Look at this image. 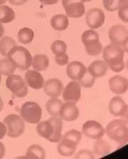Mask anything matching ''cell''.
<instances>
[{"instance_id":"6da1fadb","label":"cell","mask_w":128,"mask_h":159,"mask_svg":"<svg viewBox=\"0 0 128 159\" xmlns=\"http://www.w3.org/2000/svg\"><path fill=\"white\" fill-rule=\"evenodd\" d=\"M63 122L61 118L52 116L47 121L37 124V131L42 138L52 143H59L62 137Z\"/></svg>"},{"instance_id":"7a4b0ae2","label":"cell","mask_w":128,"mask_h":159,"mask_svg":"<svg viewBox=\"0 0 128 159\" xmlns=\"http://www.w3.org/2000/svg\"><path fill=\"white\" fill-rule=\"evenodd\" d=\"M125 52L120 46L114 44H108L103 49V57L104 61L110 68L115 73H119L125 69L124 61Z\"/></svg>"},{"instance_id":"3957f363","label":"cell","mask_w":128,"mask_h":159,"mask_svg":"<svg viewBox=\"0 0 128 159\" xmlns=\"http://www.w3.org/2000/svg\"><path fill=\"white\" fill-rule=\"evenodd\" d=\"M105 133L111 140L121 146L128 143V126L122 119H115L106 126Z\"/></svg>"},{"instance_id":"277c9868","label":"cell","mask_w":128,"mask_h":159,"mask_svg":"<svg viewBox=\"0 0 128 159\" xmlns=\"http://www.w3.org/2000/svg\"><path fill=\"white\" fill-rule=\"evenodd\" d=\"M7 57L21 70H28L31 66L32 56L26 48L21 46H15L10 50Z\"/></svg>"},{"instance_id":"5b68a950","label":"cell","mask_w":128,"mask_h":159,"mask_svg":"<svg viewBox=\"0 0 128 159\" xmlns=\"http://www.w3.org/2000/svg\"><path fill=\"white\" fill-rule=\"evenodd\" d=\"M86 52L90 56H98L102 52L103 47L100 42L99 34L95 30H86L81 37Z\"/></svg>"},{"instance_id":"8992f818","label":"cell","mask_w":128,"mask_h":159,"mask_svg":"<svg viewBox=\"0 0 128 159\" xmlns=\"http://www.w3.org/2000/svg\"><path fill=\"white\" fill-rule=\"evenodd\" d=\"M20 116L29 124H37L42 120V109L37 103L26 102L20 108Z\"/></svg>"},{"instance_id":"52a82bcc","label":"cell","mask_w":128,"mask_h":159,"mask_svg":"<svg viewBox=\"0 0 128 159\" xmlns=\"http://www.w3.org/2000/svg\"><path fill=\"white\" fill-rule=\"evenodd\" d=\"M3 122L7 129V135L11 138H18L24 132V121L20 116L9 114L4 118Z\"/></svg>"},{"instance_id":"ba28073f","label":"cell","mask_w":128,"mask_h":159,"mask_svg":"<svg viewBox=\"0 0 128 159\" xmlns=\"http://www.w3.org/2000/svg\"><path fill=\"white\" fill-rule=\"evenodd\" d=\"M6 86L17 98H23L27 95L28 86L22 77L17 74L7 76Z\"/></svg>"},{"instance_id":"9c48e42d","label":"cell","mask_w":128,"mask_h":159,"mask_svg":"<svg viewBox=\"0 0 128 159\" xmlns=\"http://www.w3.org/2000/svg\"><path fill=\"white\" fill-rule=\"evenodd\" d=\"M66 15L71 18H80L86 13V7L81 0H62Z\"/></svg>"},{"instance_id":"30bf717a","label":"cell","mask_w":128,"mask_h":159,"mask_svg":"<svg viewBox=\"0 0 128 159\" xmlns=\"http://www.w3.org/2000/svg\"><path fill=\"white\" fill-rule=\"evenodd\" d=\"M82 133L89 139L97 140L103 138L105 133V129L97 121L89 120L84 123L82 126Z\"/></svg>"},{"instance_id":"8fae6325","label":"cell","mask_w":128,"mask_h":159,"mask_svg":"<svg viewBox=\"0 0 128 159\" xmlns=\"http://www.w3.org/2000/svg\"><path fill=\"white\" fill-rule=\"evenodd\" d=\"M81 85L78 81H71L63 91V98L66 102L76 103L81 97Z\"/></svg>"},{"instance_id":"7c38bea8","label":"cell","mask_w":128,"mask_h":159,"mask_svg":"<svg viewBox=\"0 0 128 159\" xmlns=\"http://www.w3.org/2000/svg\"><path fill=\"white\" fill-rule=\"evenodd\" d=\"M86 21L90 30H96L102 26L105 21V15L100 9H91L86 13Z\"/></svg>"},{"instance_id":"4fadbf2b","label":"cell","mask_w":128,"mask_h":159,"mask_svg":"<svg viewBox=\"0 0 128 159\" xmlns=\"http://www.w3.org/2000/svg\"><path fill=\"white\" fill-rule=\"evenodd\" d=\"M108 36L112 44L122 47L128 37V30L124 25H115L110 29Z\"/></svg>"},{"instance_id":"5bb4252c","label":"cell","mask_w":128,"mask_h":159,"mask_svg":"<svg viewBox=\"0 0 128 159\" xmlns=\"http://www.w3.org/2000/svg\"><path fill=\"white\" fill-rule=\"evenodd\" d=\"M87 72V68L82 62L74 61L68 64L66 74L72 81H79L81 80Z\"/></svg>"},{"instance_id":"9a60e30c","label":"cell","mask_w":128,"mask_h":159,"mask_svg":"<svg viewBox=\"0 0 128 159\" xmlns=\"http://www.w3.org/2000/svg\"><path fill=\"white\" fill-rule=\"evenodd\" d=\"M64 86L62 81L58 79H50L45 81L43 90L50 98H58L61 95Z\"/></svg>"},{"instance_id":"2e32d148","label":"cell","mask_w":128,"mask_h":159,"mask_svg":"<svg viewBox=\"0 0 128 159\" xmlns=\"http://www.w3.org/2000/svg\"><path fill=\"white\" fill-rule=\"evenodd\" d=\"M80 112L76 103L71 102H65L63 103L60 110L59 116L61 119L66 121H74L78 119Z\"/></svg>"},{"instance_id":"e0dca14e","label":"cell","mask_w":128,"mask_h":159,"mask_svg":"<svg viewBox=\"0 0 128 159\" xmlns=\"http://www.w3.org/2000/svg\"><path fill=\"white\" fill-rule=\"evenodd\" d=\"M110 91L117 95L123 94L128 90V79L120 75H115L109 80Z\"/></svg>"},{"instance_id":"ac0fdd59","label":"cell","mask_w":128,"mask_h":159,"mask_svg":"<svg viewBox=\"0 0 128 159\" xmlns=\"http://www.w3.org/2000/svg\"><path fill=\"white\" fill-rule=\"evenodd\" d=\"M25 81L30 88L38 90L43 88L45 81L39 71L33 70H27L25 74Z\"/></svg>"},{"instance_id":"d6986e66","label":"cell","mask_w":128,"mask_h":159,"mask_svg":"<svg viewBox=\"0 0 128 159\" xmlns=\"http://www.w3.org/2000/svg\"><path fill=\"white\" fill-rule=\"evenodd\" d=\"M108 70V64L105 61H101V60H96V61H93L87 68V71L88 73L90 74L95 79L103 77L107 74Z\"/></svg>"},{"instance_id":"ffe728a7","label":"cell","mask_w":128,"mask_h":159,"mask_svg":"<svg viewBox=\"0 0 128 159\" xmlns=\"http://www.w3.org/2000/svg\"><path fill=\"white\" fill-rule=\"evenodd\" d=\"M126 103L120 96H116L111 98L108 108L109 111L114 116H121L126 108Z\"/></svg>"},{"instance_id":"44dd1931","label":"cell","mask_w":128,"mask_h":159,"mask_svg":"<svg viewBox=\"0 0 128 159\" xmlns=\"http://www.w3.org/2000/svg\"><path fill=\"white\" fill-rule=\"evenodd\" d=\"M50 24L52 28L56 31H64L68 27V16L64 14H56L51 18Z\"/></svg>"},{"instance_id":"7402d4cb","label":"cell","mask_w":128,"mask_h":159,"mask_svg":"<svg viewBox=\"0 0 128 159\" xmlns=\"http://www.w3.org/2000/svg\"><path fill=\"white\" fill-rule=\"evenodd\" d=\"M77 145L71 142L61 139L58 144V152L64 157H69L73 155L76 150Z\"/></svg>"},{"instance_id":"603a6c76","label":"cell","mask_w":128,"mask_h":159,"mask_svg":"<svg viewBox=\"0 0 128 159\" xmlns=\"http://www.w3.org/2000/svg\"><path fill=\"white\" fill-rule=\"evenodd\" d=\"M31 66L33 69L38 71L46 70L49 66V59L47 56L43 54H37L32 57Z\"/></svg>"},{"instance_id":"cb8c5ba5","label":"cell","mask_w":128,"mask_h":159,"mask_svg":"<svg viewBox=\"0 0 128 159\" xmlns=\"http://www.w3.org/2000/svg\"><path fill=\"white\" fill-rule=\"evenodd\" d=\"M46 157V152L42 146L38 144L31 145L26 150V156L21 158H35V159H43Z\"/></svg>"},{"instance_id":"d4e9b609","label":"cell","mask_w":128,"mask_h":159,"mask_svg":"<svg viewBox=\"0 0 128 159\" xmlns=\"http://www.w3.org/2000/svg\"><path fill=\"white\" fill-rule=\"evenodd\" d=\"M110 146L107 141L102 139L96 140L93 146V151L98 156H105L110 152Z\"/></svg>"},{"instance_id":"484cf974","label":"cell","mask_w":128,"mask_h":159,"mask_svg":"<svg viewBox=\"0 0 128 159\" xmlns=\"http://www.w3.org/2000/svg\"><path fill=\"white\" fill-rule=\"evenodd\" d=\"M16 14L14 9L7 5H0V23L8 24L14 20Z\"/></svg>"},{"instance_id":"4316f807","label":"cell","mask_w":128,"mask_h":159,"mask_svg":"<svg viewBox=\"0 0 128 159\" xmlns=\"http://www.w3.org/2000/svg\"><path fill=\"white\" fill-rule=\"evenodd\" d=\"M63 103H64L59 98H51L46 104V108L51 116H59Z\"/></svg>"},{"instance_id":"83f0119b","label":"cell","mask_w":128,"mask_h":159,"mask_svg":"<svg viewBox=\"0 0 128 159\" xmlns=\"http://www.w3.org/2000/svg\"><path fill=\"white\" fill-rule=\"evenodd\" d=\"M34 38V32L29 27L21 28L18 32L19 42L23 44H29L32 42Z\"/></svg>"},{"instance_id":"f1b7e54d","label":"cell","mask_w":128,"mask_h":159,"mask_svg":"<svg viewBox=\"0 0 128 159\" xmlns=\"http://www.w3.org/2000/svg\"><path fill=\"white\" fill-rule=\"evenodd\" d=\"M16 69L12 62L8 58H4L0 61V74L9 76L14 73Z\"/></svg>"},{"instance_id":"f546056e","label":"cell","mask_w":128,"mask_h":159,"mask_svg":"<svg viewBox=\"0 0 128 159\" xmlns=\"http://www.w3.org/2000/svg\"><path fill=\"white\" fill-rule=\"evenodd\" d=\"M16 45L15 40L11 37H4L0 40V54L7 57L10 50Z\"/></svg>"},{"instance_id":"4dcf8cb0","label":"cell","mask_w":128,"mask_h":159,"mask_svg":"<svg viewBox=\"0 0 128 159\" xmlns=\"http://www.w3.org/2000/svg\"><path fill=\"white\" fill-rule=\"evenodd\" d=\"M82 139V133L80 132L78 130H71V131H67L64 136H62L61 139L68 141L71 143H73L76 145L78 146L80 141H81Z\"/></svg>"},{"instance_id":"1f68e13d","label":"cell","mask_w":128,"mask_h":159,"mask_svg":"<svg viewBox=\"0 0 128 159\" xmlns=\"http://www.w3.org/2000/svg\"><path fill=\"white\" fill-rule=\"evenodd\" d=\"M67 44L62 40H55L52 43L51 51L54 55L66 53L67 51Z\"/></svg>"},{"instance_id":"d6a6232c","label":"cell","mask_w":128,"mask_h":159,"mask_svg":"<svg viewBox=\"0 0 128 159\" xmlns=\"http://www.w3.org/2000/svg\"><path fill=\"white\" fill-rule=\"evenodd\" d=\"M103 7L108 11L118 10L122 4L121 0H103Z\"/></svg>"},{"instance_id":"836d02e7","label":"cell","mask_w":128,"mask_h":159,"mask_svg":"<svg viewBox=\"0 0 128 159\" xmlns=\"http://www.w3.org/2000/svg\"><path fill=\"white\" fill-rule=\"evenodd\" d=\"M95 78L94 76L91 75L90 74H89L88 71L86 73L85 75L81 79V80L79 81V83L81 84V86H83L85 88H91L93 87L95 81Z\"/></svg>"},{"instance_id":"e575fe53","label":"cell","mask_w":128,"mask_h":159,"mask_svg":"<svg viewBox=\"0 0 128 159\" xmlns=\"http://www.w3.org/2000/svg\"><path fill=\"white\" fill-rule=\"evenodd\" d=\"M117 14L123 22L128 23V4H122L118 9Z\"/></svg>"},{"instance_id":"d590c367","label":"cell","mask_w":128,"mask_h":159,"mask_svg":"<svg viewBox=\"0 0 128 159\" xmlns=\"http://www.w3.org/2000/svg\"><path fill=\"white\" fill-rule=\"evenodd\" d=\"M55 61L59 66H65L69 63V57L66 53L55 55Z\"/></svg>"},{"instance_id":"8d00e7d4","label":"cell","mask_w":128,"mask_h":159,"mask_svg":"<svg viewBox=\"0 0 128 159\" xmlns=\"http://www.w3.org/2000/svg\"><path fill=\"white\" fill-rule=\"evenodd\" d=\"M75 158L79 159H93L95 158V155H94V153L90 150H88V149H83V150H81L76 153Z\"/></svg>"},{"instance_id":"74e56055","label":"cell","mask_w":128,"mask_h":159,"mask_svg":"<svg viewBox=\"0 0 128 159\" xmlns=\"http://www.w3.org/2000/svg\"><path fill=\"white\" fill-rule=\"evenodd\" d=\"M7 129L4 122H0V140L7 135Z\"/></svg>"},{"instance_id":"f35d334b","label":"cell","mask_w":128,"mask_h":159,"mask_svg":"<svg viewBox=\"0 0 128 159\" xmlns=\"http://www.w3.org/2000/svg\"><path fill=\"white\" fill-rule=\"evenodd\" d=\"M9 3L12 5L15 6H19V5H23L25 3L27 2L28 0H8Z\"/></svg>"},{"instance_id":"ab89813d","label":"cell","mask_w":128,"mask_h":159,"mask_svg":"<svg viewBox=\"0 0 128 159\" xmlns=\"http://www.w3.org/2000/svg\"><path fill=\"white\" fill-rule=\"evenodd\" d=\"M38 1L44 5H53L57 4L59 0H38Z\"/></svg>"},{"instance_id":"60d3db41","label":"cell","mask_w":128,"mask_h":159,"mask_svg":"<svg viewBox=\"0 0 128 159\" xmlns=\"http://www.w3.org/2000/svg\"><path fill=\"white\" fill-rule=\"evenodd\" d=\"M120 117L122 118L123 121H125L128 124V105L127 104L126 106V108H125V111L123 112L122 115Z\"/></svg>"},{"instance_id":"b9f144b4","label":"cell","mask_w":128,"mask_h":159,"mask_svg":"<svg viewBox=\"0 0 128 159\" xmlns=\"http://www.w3.org/2000/svg\"><path fill=\"white\" fill-rule=\"evenodd\" d=\"M6 153V149H5V146L3 144V143H2L0 141V158H2L5 155Z\"/></svg>"},{"instance_id":"7bdbcfd3","label":"cell","mask_w":128,"mask_h":159,"mask_svg":"<svg viewBox=\"0 0 128 159\" xmlns=\"http://www.w3.org/2000/svg\"><path fill=\"white\" fill-rule=\"evenodd\" d=\"M121 47L122 48L123 51L128 54V37L127 38V39L125 41V42L123 43V44L122 45Z\"/></svg>"},{"instance_id":"ee69618b","label":"cell","mask_w":128,"mask_h":159,"mask_svg":"<svg viewBox=\"0 0 128 159\" xmlns=\"http://www.w3.org/2000/svg\"><path fill=\"white\" fill-rule=\"evenodd\" d=\"M4 34V26L2 25V24L0 23V39L3 37Z\"/></svg>"},{"instance_id":"f6af8a7d","label":"cell","mask_w":128,"mask_h":159,"mask_svg":"<svg viewBox=\"0 0 128 159\" xmlns=\"http://www.w3.org/2000/svg\"><path fill=\"white\" fill-rule=\"evenodd\" d=\"M3 107H4V103H3V101H2V98L0 97V112L2 111V109H3Z\"/></svg>"},{"instance_id":"bcb514c9","label":"cell","mask_w":128,"mask_h":159,"mask_svg":"<svg viewBox=\"0 0 128 159\" xmlns=\"http://www.w3.org/2000/svg\"><path fill=\"white\" fill-rule=\"evenodd\" d=\"M7 1H8V0H0V5L5 4Z\"/></svg>"},{"instance_id":"7dc6e473","label":"cell","mask_w":128,"mask_h":159,"mask_svg":"<svg viewBox=\"0 0 128 159\" xmlns=\"http://www.w3.org/2000/svg\"><path fill=\"white\" fill-rule=\"evenodd\" d=\"M122 4H128V0H121Z\"/></svg>"},{"instance_id":"c3c4849f","label":"cell","mask_w":128,"mask_h":159,"mask_svg":"<svg viewBox=\"0 0 128 159\" xmlns=\"http://www.w3.org/2000/svg\"><path fill=\"white\" fill-rule=\"evenodd\" d=\"M125 67H126V69H127V70L128 71V59L127 60V61H126V63H125Z\"/></svg>"},{"instance_id":"681fc988","label":"cell","mask_w":128,"mask_h":159,"mask_svg":"<svg viewBox=\"0 0 128 159\" xmlns=\"http://www.w3.org/2000/svg\"><path fill=\"white\" fill-rule=\"evenodd\" d=\"M81 1L83 2V3H84V2H91L92 0H81Z\"/></svg>"},{"instance_id":"f907efd6","label":"cell","mask_w":128,"mask_h":159,"mask_svg":"<svg viewBox=\"0 0 128 159\" xmlns=\"http://www.w3.org/2000/svg\"><path fill=\"white\" fill-rule=\"evenodd\" d=\"M1 82H2V75L0 74V84H1Z\"/></svg>"}]
</instances>
